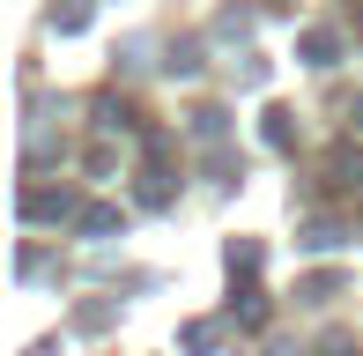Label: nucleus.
<instances>
[{
	"mask_svg": "<svg viewBox=\"0 0 363 356\" xmlns=\"http://www.w3.org/2000/svg\"><path fill=\"white\" fill-rule=\"evenodd\" d=\"M216 342H223L216 319H193V327H186V349H216Z\"/></svg>",
	"mask_w": 363,
	"mask_h": 356,
	"instance_id": "20e7f679",
	"label": "nucleus"
},
{
	"mask_svg": "<svg viewBox=\"0 0 363 356\" xmlns=\"http://www.w3.org/2000/svg\"><path fill=\"white\" fill-rule=\"evenodd\" d=\"M334 52H341L334 30H304V60H311V67H334Z\"/></svg>",
	"mask_w": 363,
	"mask_h": 356,
	"instance_id": "f257e3e1",
	"label": "nucleus"
},
{
	"mask_svg": "<svg viewBox=\"0 0 363 356\" xmlns=\"http://www.w3.org/2000/svg\"><path fill=\"white\" fill-rule=\"evenodd\" d=\"M334 289H341V274H311V282H304V297H311V304H326Z\"/></svg>",
	"mask_w": 363,
	"mask_h": 356,
	"instance_id": "423d86ee",
	"label": "nucleus"
},
{
	"mask_svg": "<svg viewBox=\"0 0 363 356\" xmlns=\"http://www.w3.org/2000/svg\"><path fill=\"white\" fill-rule=\"evenodd\" d=\"M111 230H126L119 208H89V216H82V238H111Z\"/></svg>",
	"mask_w": 363,
	"mask_h": 356,
	"instance_id": "f03ea898",
	"label": "nucleus"
},
{
	"mask_svg": "<svg viewBox=\"0 0 363 356\" xmlns=\"http://www.w3.org/2000/svg\"><path fill=\"white\" fill-rule=\"evenodd\" d=\"M259 267V245H252V238H245V245H230V274H252Z\"/></svg>",
	"mask_w": 363,
	"mask_h": 356,
	"instance_id": "39448f33",
	"label": "nucleus"
},
{
	"mask_svg": "<svg viewBox=\"0 0 363 356\" xmlns=\"http://www.w3.org/2000/svg\"><path fill=\"white\" fill-rule=\"evenodd\" d=\"M356 126H363V119H356Z\"/></svg>",
	"mask_w": 363,
	"mask_h": 356,
	"instance_id": "1a4fd4ad",
	"label": "nucleus"
},
{
	"mask_svg": "<svg viewBox=\"0 0 363 356\" xmlns=\"http://www.w3.org/2000/svg\"><path fill=\"white\" fill-rule=\"evenodd\" d=\"M82 23H89V8H82V0H74V8H60V15H52V30H67V38H74Z\"/></svg>",
	"mask_w": 363,
	"mask_h": 356,
	"instance_id": "0eeeda50",
	"label": "nucleus"
},
{
	"mask_svg": "<svg viewBox=\"0 0 363 356\" xmlns=\"http://www.w3.org/2000/svg\"><path fill=\"white\" fill-rule=\"evenodd\" d=\"M274 356H304V349H289V342H282V349H274Z\"/></svg>",
	"mask_w": 363,
	"mask_h": 356,
	"instance_id": "6e6552de",
	"label": "nucleus"
},
{
	"mask_svg": "<svg viewBox=\"0 0 363 356\" xmlns=\"http://www.w3.org/2000/svg\"><path fill=\"white\" fill-rule=\"evenodd\" d=\"M334 245H341L334 223H304V252H334Z\"/></svg>",
	"mask_w": 363,
	"mask_h": 356,
	"instance_id": "7ed1b4c3",
	"label": "nucleus"
}]
</instances>
